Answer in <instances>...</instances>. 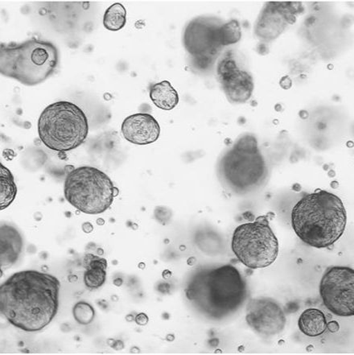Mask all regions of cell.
Here are the masks:
<instances>
[{
  "mask_svg": "<svg viewBox=\"0 0 354 355\" xmlns=\"http://www.w3.org/2000/svg\"><path fill=\"white\" fill-rule=\"evenodd\" d=\"M61 283L51 274L26 270L0 286V311L13 327L28 333L42 331L56 317Z\"/></svg>",
  "mask_w": 354,
  "mask_h": 355,
  "instance_id": "obj_1",
  "label": "cell"
},
{
  "mask_svg": "<svg viewBox=\"0 0 354 355\" xmlns=\"http://www.w3.org/2000/svg\"><path fill=\"white\" fill-rule=\"evenodd\" d=\"M186 297L199 313L212 320H222L236 313L246 302L247 284L232 265L204 268L193 275Z\"/></svg>",
  "mask_w": 354,
  "mask_h": 355,
  "instance_id": "obj_2",
  "label": "cell"
},
{
  "mask_svg": "<svg viewBox=\"0 0 354 355\" xmlns=\"http://www.w3.org/2000/svg\"><path fill=\"white\" fill-rule=\"evenodd\" d=\"M347 213L337 195L318 189L303 196L293 207L292 226L308 246L331 247L346 231Z\"/></svg>",
  "mask_w": 354,
  "mask_h": 355,
  "instance_id": "obj_3",
  "label": "cell"
},
{
  "mask_svg": "<svg viewBox=\"0 0 354 355\" xmlns=\"http://www.w3.org/2000/svg\"><path fill=\"white\" fill-rule=\"evenodd\" d=\"M59 64L58 49L51 42L33 37L21 44H0V73L27 87L53 76Z\"/></svg>",
  "mask_w": 354,
  "mask_h": 355,
  "instance_id": "obj_4",
  "label": "cell"
},
{
  "mask_svg": "<svg viewBox=\"0 0 354 355\" xmlns=\"http://www.w3.org/2000/svg\"><path fill=\"white\" fill-rule=\"evenodd\" d=\"M219 178L229 191L245 195L256 191L266 182L267 166L256 137L243 135L223 155L218 164Z\"/></svg>",
  "mask_w": 354,
  "mask_h": 355,
  "instance_id": "obj_5",
  "label": "cell"
},
{
  "mask_svg": "<svg viewBox=\"0 0 354 355\" xmlns=\"http://www.w3.org/2000/svg\"><path fill=\"white\" fill-rule=\"evenodd\" d=\"M37 127L42 142L58 153L81 146L89 133L86 114L76 104L68 101L48 105L39 116Z\"/></svg>",
  "mask_w": 354,
  "mask_h": 355,
  "instance_id": "obj_6",
  "label": "cell"
},
{
  "mask_svg": "<svg viewBox=\"0 0 354 355\" xmlns=\"http://www.w3.org/2000/svg\"><path fill=\"white\" fill-rule=\"evenodd\" d=\"M118 192L108 175L92 166L74 168L64 181V198L71 206L84 214H99L107 211Z\"/></svg>",
  "mask_w": 354,
  "mask_h": 355,
  "instance_id": "obj_7",
  "label": "cell"
},
{
  "mask_svg": "<svg viewBox=\"0 0 354 355\" xmlns=\"http://www.w3.org/2000/svg\"><path fill=\"white\" fill-rule=\"evenodd\" d=\"M232 251L248 268H265L275 263L279 247L278 239L266 216L243 223L234 230Z\"/></svg>",
  "mask_w": 354,
  "mask_h": 355,
  "instance_id": "obj_8",
  "label": "cell"
},
{
  "mask_svg": "<svg viewBox=\"0 0 354 355\" xmlns=\"http://www.w3.org/2000/svg\"><path fill=\"white\" fill-rule=\"evenodd\" d=\"M324 304L339 317L354 315V271L348 267H330L320 284Z\"/></svg>",
  "mask_w": 354,
  "mask_h": 355,
  "instance_id": "obj_9",
  "label": "cell"
},
{
  "mask_svg": "<svg viewBox=\"0 0 354 355\" xmlns=\"http://www.w3.org/2000/svg\"><path fill=\"white\" fill-rule=\"evenodd\" d=\"M221 25L216 19L200 17L194 19L184 30V48L203 67L213 62L222 47Z\"/></svg>",
  "mask_w": 354,
  "mask_h": 355,
  "instance_id": "obj_10",
  "label": "cell"
},
{
  "mask_svg": "<svg viewBox=\"0 0 354 355\" xmlns=\"http://www.w3.org/2000/svg\"><path fill=\"white\" fill-rule=\"evenodd\" d=\"M247 322L254 331L270 337L281 334L286 326L285 313L271 298H258L249 302Z\"/></svg>",
  "mask_w": 354,
  "mask_h": 355,
  "instance_id": "obj_11",
  "label": "cell"
},
{
  "mask_svg": "<svg viewBox=\"0 0 354 355\" xmlns=\"http://www.w3.org/2000/svg\"><path fill=\"white\" fill-rule=\"evenodd\" d=\"M218 76L229 102L241 104L251 98L254 87L253 78L238 67L231 53L226 54L219 62Z\"/></svg>",
  "mask_w": 354,
  "mask_h": 355,
  "instance_id": "obj_12",
  "label": "cell"
},
{
  "mask_svg": "<svg viewBox=\"0 0 354 355\" xmlns=\"http://www.w3.org/2000/svg\"><path fill=\"white\" fill-rule=\"evenodd\" d=\"M122 133L130 143L148 145L157 141L161 136V127L152 114L137 113L128 116L122 124Z\"/></svg>",
  "mask_w": 354,
  "mask_h": 355,
  "instance_id": "obj_13",
  "label": "cell"
},
{
  "mask_svg": "<svg viewBox=\"0 0 354 355\" xmlns=\"http://www.w3.org/2000/svg\"><path fill=\"white\" fill-rule=\"evenodd\" d=\"M0 265L2 269L11 268L23 251V238L16 227L2 224L0 228Z\"/></svg>",
  "mask_w": 354,
  "mask_h": 355,
  "instance_id": "obj_14",
  "label": "cell"
},
{
  "mask_svg": "<svg viewBox=\"0 0 354 355\" xmlns=\"http://www.w3.org/2000/svg\"><path fill=\"white\" fill-rule=\"evenodd\" d=\"M84 283L89 290L101 288L107 281V259L88 254L83 259Z\"/></svg>",
  "mask_w": 354,
  "mask_h": 355,
  "instance_id": "obj_15",
  "label": "cell"
},
{
  "mask_svg": "<svg viewBox=\"0 0 354 355\" xmlns=\"http://www.w3.org/2000/svg\"><path fill=\"white\" fill-rule=\"evenodd\" d=\"M328 323L326 315L317 309H308L298 321L300 331L308 337H317L326 331Z\"/></svg>",
  "mask_w": 354,
  "mask_h": 355,
  "instance_id": "obj_16",
  "label": "cell"
},
{
  "mask_svg": "<svg viewBox=\"0 0 354 355\" xmlns=\"http://www.w3.org/2000/svg\"><path fill=\"white\" fill-rule=\"evenodd\" d=\"M150 98L152 103L163 111H171L179 103L178 93L168 81L153 84L150 88Z\"/></svg>",
  "mask_w": 354,
  "mask_h": 355,
  "instance_id": "obj_17",
  "label": "cell"
},
{
  "mask_svg": "<svg viewBox=\"0 0 354 355\" xmlns=\"http://www.w3.org/2000/svg\"><path fill=\"white\" fill-rule=\"evenodd\" d=\"M0 168H1V170H0V174H1V177H0V180H1V183H0V187H1V189H0V193H1L0 194V198H1L0 209L3 211L16 199L17 187L11 171L3 166L2 164Z\"/></svg>",
  "mask_w": 354,
  "mask_h": 355,
  "instance_id": "obj_18",
  "label": "cell"
},
{
  "mask_svg": "<svg viewBox=\"0 0 354 355\" xmlns=\"http://www.w3.org/2000/svg\"><path fill=\"white\" fill-rule=\"evenodd\" d=\"M127 24V10L123 4L116 3L112 5L103 17V25L109 31L118 32Z\"/></svg>",
  "mask_w": 354,
  "mask_h": 355,
  "instance_id": "obj_19",
  "label": "cell"
},
{
  "mask_svg": "<svg viewBox=\"0 0 354 355\" xmlns=\"http://www.w3.org/2000/svg\"><path fill=\"white\" fill-rule=\"evenodd\" d=\"M219 32L222 47L236 44L240 41L242 37L240 24L236 19L222 24Z\"/></svg>",
  "mask_w": 354,
  "mask_h": 355,
  "instance_id": "obj_20",
  "label": "cell"
},
{
  "mask_svg": "<svg viewBox=\"0 0 354 355\" xmlns=\"http://www.w3.org/2000/svg\"><path fill=\"white\" fill-rule=\"evenodd\" d=\"M73 314L78 323L87 326L94 321L96 313L91 304L86 302H79L73 306Z\"/></svg>",
  "mask_w": 354,
  "mask_h": 355,
  "instance_id": "obj_21",
  "label": "cell"
},
{
  "mask_svg": "<svg viewBox=\"0 0 354 355\" xmlns=\"http://www.w3.org/2000/svg\"><path fill=\"white\" fill-rule=\"evenodd\" d=\"M136 322L139 326H145L148 322V318L145 313H139L136 318Z\"/></svg>",
  "mask_w": 354,
  "mask_h": 355,
  "instance_id": "obj_22",
  "label": "cell"
},
{
  "mask_svg": "<svg viewBox=\"0 0 354 355\" xmlns=\"http://www.w3.org/2000/svg\"><path fill=\"white\" fill-rule=\"evenodd\" d=\"M329 329V331L332 332H337L339 329V324L337 322H333L329 324H328L327 326Z\"/></svg>",
  "mask_w": 354,
  "mask_h": 355,
  "instance_id": "obj_23",
  "label": "cell"
},
{
  "mask_svg": "<svg viewBox=\"0 0 354 355\" xmlns=\"http://www.w3.org/2000/svg\"><path fill=\"white\" fill-rule=\"evenodd\" d=\"M83 230H84V232H91L93 230V227L91 224L86 223V224L83 225Z\"/></svg>",
  "mask_w": 354,
  "mask_h": 355,
  "instance_id": "obj_24",
  "label": "cell"
}]
</instances>
